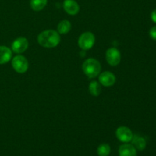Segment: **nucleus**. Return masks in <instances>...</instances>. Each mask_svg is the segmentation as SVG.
<instances>
[{"label":"nucleus","instance_id":"nucleus-5","mask_svg":"<svg viewBox=\"0 0 156 156\" xmlns=\"http://www.w3.org/2000/svg\"><path fill=\"white\" fill-rule=\"evenodd\" d=\"M121 55L120 51L115 47L109 48L106 51V60L111 66H116L120 62Z\"/></svg>","mask_w":156,"mask_h":156},{"label":"nucleus","instance_id":"nucleus-14","mask_svg":"<svg viewBox=\"0 0 156 156\" xmlns=\"http://www.w3.org/2000/svg\"><path fill=\"white\" fill-rule=\"evenodd\" d=\"M47 0H30V5L31 9L35 12H40L45 8Z\"/></svg>","mask_w":156,"mask_h":156},{"label":"nucleus","instance_id":"nucleus-3","mask_svg":"<svg viewBox=\"0 0 156 156\" xmlns=\"http://www.w3.org/2000/svg\"><path fill=\"white\" fill-rule=\"evenodd\" d=\"M95 43V37L91 32H85L80 35L78 41L79 47L83 50H90Z\"/></svg>","mask_w":156,"mask_h":156},{"label":"nucleus","instance_id":"nucleus-16","mask_svg":"<svg viewBox=\"0 0 156 156\" xmlns=\"http://www.w3.org/2000/svg\"><path fill=\"white\" fill-rule=\"evenodd\" d=\"M111 146L107 143H102L98 147L97 153L98 156H108L111 154Z\"/></svg>","mask_w":156,"mask_h":156},{"label":"nucleus","instance_id":"nucleus-1","mask_svg":"<svg viewBox=\"0 0 156 156\" xmlns=\"http://www.w3.org/2000/svg\"><path fill=\"white\" fill-rule=\"evenodd\" d=\"M60 35L53 30H47L41 32L37 37V41L41 46L45 48H53L60 42Z\"/></svg>","mask_w":156,"mask_h":156},{"label":"nucleus","instance_id":"nucleus-2","mask_svg":"<svg viewBox=\"0 0 156 156\" xmlns=\"http://www.w3.org/2000/svg\"><path fill=\"white\" fill-rule=\"evenodd\" d=\"M82 70L87 77L94 79L97 77L101 70V63L94 58L86 59L82 64Z\"/></svg>","mask_w":156,"mask_h":156},{"label":"nucleus","instance_id":"nucleus-4","mask_svg":"<svg viewBox=\"0 0 156 156\" xmlns=\"http://www.w3.org/2000/svg\"><path fill=\"white\" fill-rule=\"evenodd\" d=\"M12 65L14 69L18 73H24L28 69V61L22 55L15 56L12 61Z\"/></svg>","mask_w":156,"mask_h":156},{"label":"nucleus","instance_id":"nucleus-7","mask_svg":"<svg viewBox=\"0 0 156 156\" xmlns=\"http://www.w3.org/2000/svg\"><path fill=\"white\" fill-rule=\"evenodd\" d=\"M28 41L25 37H18L12 44V50L15 53H22L27 49Z\"/></svg>","mask_w":156,"mask_h":156},{"label":"nucleus","instance_id":"nucleus-11","mask_svg":"<svg viewBox=\"0 0 156 156\" xmlns=\"http://www.w3.org/2000/svg\"><path fill=\"white\" fill-rule=\"evenodd\" d=\"M12 56V53L11 49L5 46H0V65L9 62Z\"/></svg>","mask_w":156,"mask_h":156},{"label":"nucleus","instance_id":"nucleus-18","mask_svg":"<svg viewBox=\"0 0 156 156\" xmlns=\"http://www.w3.org/2000/svg\"><path fill=\"white\" fill-rule=\"evenodd\" d=\"M151 19L153 22L156 23V9L152 11V13H151Z\"/></svg>","mask_w":156,"mask_h":156},{"label":"nucleus","instance_id":"nucleus-10","mask_svg":"<svg viewBox=\"0 0 156 156\" xmlns=\"http://www.w3.org/2000/svg\"><path fill=\"white\" fill-rule=\"evenodd\" d=\"M119 156H137V150L132 144L121 145L118 150Z\"/></svg>","mask_w":156,"mask_h":156},{"label":"nucleus","instance_id":"nucleus-9","mask_svg":"<svg viewBox=\"0 0 156 156\" xmlns=\"http://www.w3.org/2000/svg\"><path fill=\"white\" fill-rule=\"evenodd\" d=\"M62 5L65 12L70 15H77L80 10L79 5L75 0H65Z\"/></svg>","mask_w":156,"mask_h":156},{"label":"nucleus","instance_id":"nucleus-15","mask_svg":"<svg viewBox=\"0 0 156 156\" xmlns=\"http://www.w3.org/2000/svg\"><path fill=\"white\" fill-rule=\"evenodd\" d=\"M90 94L94 97H98L101 92V85L97 82V81H92L90 83L89 87H88Z\"/></svg>","mask_w":156,"mask_h":156},{"label":"nucleus","instance_id":"nucleus-13","mask_svg":"<svg viewBox=\"0 0 156 156\" xmlns=\"http://www.w3.org/2000/svg\"><path fill=\"white\" fill-rule=\"evenodd\" d=\"M72 28L71 23L68 20H63L60 21L57 25V30L58 33L61 34H66L69 33Z\"/></svg>","mask_w":156,"mask_h":156},{"label":"nucleus","instance_id":"nucleus-12","mask_svg":"<svg viewBox=\"0 0 156 156\" xmlns=\"http://www.w3.org/2000/svg\"><path fill=\"white\" fill-rule=\"evenodd\" d=\"M131 141L133 143L132 145L136 149V150L143 151L146 149V141L143 137L138 135H134Z\"/></svg>","mask_w":156,"mask_h":156},{"label":"nucleus","instance_id":"nucleus-6","mask_svg":"<svg viewBox=\"0 0 156 156\" xmlns=\"http://www.w3.org/2000/svg\"><path fill=\"white\" fill-rule=\"evenodd\" d=\"M116 136L119 141L124 143H128L132 140L133 134L131 129L126 126H120L116 130Z\"/></svg>","mask_w":156,"mask_h":156},{"label":"nucleus","instance_id":"nucleus-8","mask_svg":"<svg viewBox=\"0 0 156 156\" xmlns=\"http://www.w3.org/2000/svg\"><path fill=\"white\" fill-rule=\"evenodd\" d=\"M99 82L105 87H111L116 82V76L111 72H104L99 76Z\"/></svg>","mask_w":156,"mask_h":156},{"label":"nucleus","instance_id":"nucleus-17","mask_svg":"<svg viewBox=\"0 0 156 156\" xmlns=\"http://www.w3.org/2000/svg\"><path fill=\"white\" fill-rule=\"evenodd\" d=\"M149 36L154 41H156V26H154L149 30Z\"/></svg>","mask_w":156,"mask_h":156}]
</instances>
